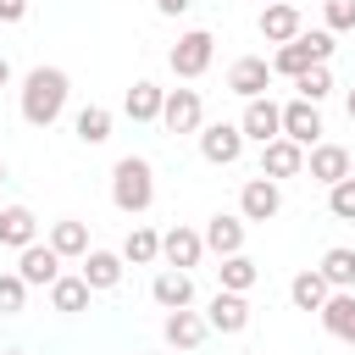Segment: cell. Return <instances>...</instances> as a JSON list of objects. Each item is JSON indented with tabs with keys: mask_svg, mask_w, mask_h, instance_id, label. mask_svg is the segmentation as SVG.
I'll list each match as a JSON object with an SVG mask.
<instances>
[{
	"mask_svg": "<svg viewBox=\"0 0 355 355\" xmlns=\"http://www.w3.org/2000/svg\"><path fill=\"white\" fill-rule=\"evenodd\" d=\"M200 239H205V250H211L216 261H222V255H239V250H244V216L216 211V216L205 222V233H200Z\"/></svg>",
	"mask_w": 355,
	"mask_h": 355,
	"instance_id": "2e32d148",
	"label": "cell"
},
{
	"mask_svg": "<svg viewBox=\"0 0 355 355\" xmlns=\"http://www.w3.org/2000/svg\"><path fill=\"white\" fill-rule=\"evenodd\" d=\"M239 355H261V349H239Z\"/></svg>",
	"mask_w": 355,
	"mask_h": 355,
	"instance_id": "74e56055",
	"label": "cell"
},
{
	"mask_svg": "<svg viewBox=\"0 0 355 355\" xmlns=\"http://www.w3.org/2000/svg\"><path fill=\"white\" fill-rule=\"evenodd\" d=\"M61 261H83L89 255V227L78 222V216H61V222H50V239H44Z\"/></svg>",
	"mask_w": 355,
	"mask_h": 355,
	"instance_id": "ffe728a7",
	"label": "cell"
},
{
	"mask_svg": "<svg viewBox=\"0 0 355 355\" xmlns=\"http://www.w3.org/2000/svg\"><path fill=\"white\" fill-rule=\"evenodd\" d=\"M316 272L327 277V288H355V250H349V244H333Z\"/></svg>",
	"mask_w": 355,
	"mask_h": 355,
	"instance_id": "4316f807",
	"label": "cell"
},
{
	"mask_svg": "<svg viewBox=\"0 0 355 355\" xmlns=\"http://www.w3.org/2000/svg\"><path fill=\"white\" fill-rule=\"evenodd\" d=\"M327 211H333L338 222H355V178H338V183L327 189Z\"/></svg>",
	"mask_w": 355,
	"mask_h": 355,
	"instance_id": "4dcf8cb0",
	"label": "cell"
},
{
	"mask_svg": "<svg viewBox=\"0 0 355 355\" xmlns=\"http://www.w3.org/2000/svg\"><path fill=\"white\" fill-rule=\"evenodd\" d=\"M305 172V150L294 144V139H272V144H261V178H272V183H283V178H300Z\"/></svg>",
	"mask_w": 355,
	"mask_h": 355,
	"instance_id": "8fae6325",
	"label": "cell"
},
{
	"mask_svg": "<svg viewBox=\"0 0 355 355\" xmlns=\"http://www.w3.org/2000/svg\"><path fill=\"white\" fill-rule=\"evenodd\" d=\"M200 155H205L211 166H233V161L244 155L239 122H200Z\"/></svg>",
	"mask_w": 355,
	"mask_h": 355,
	"instance_id": "8992f818",
	"label": "cell"
},
{
	"mask_svg": "<svg viewBox=\"0 0 355 355\" xmlns=\"http://www.w3.org/2000/svg\"><path fill=\"white\" fill-rule=\"evenodd\" d=\"M211 55H216V39H211L205 28H189V33H178V44L166 50V67H172L183 83H194V78L211 67Z\"/></svg>",
	"mask_w": 355,
	"mask_h": 355,
	"instance_id": "3957f363",
	"label": "cell"
},
{
	"mask_svg": "<svg viewBox=\"0 0 355 355\" xmlns=\"http://www.w3.org/2000/svg\"><path fill=\"white\" fill-rule=\"evenodd\" d=\"M67 94H72V78L61 67H33L22 78V122L28 128H50L67 111Z\"/></svg>",
	"mask_w": 355,
	"mask_h": 355,
	"instance_id": "6da1fadb",
	"label": "cell"
},
{
	"mask_svg": "<svg viewBox=\"0 0 355 355\" xmlns=\"http://www.w3.org/2000/svg\"><path fill=\"white\" fill-rule=\"evenodd\" d=\"M72 133H78V144H105L111 139V111L105 105H83L72 116Z\"/></svg>",
	"mask_w": 355,
	"mask_h": 355,
	"instance_id": "83f0119b",
	"label": "cell"
},
{
	"mask_svg": "<svg viewBox=\"0 0 355 355\" xmlns=\"http://www.w3.org/2000/svg\"><path fill=\"white\" fill-rule=\"evenodd\" d=\"M22 300H28V283H22L17 272H0V316H17Z\"/></svg>",
	"mask_w": 355,
	"mask_h": 355,
	"instance_id": "d6a6232c",
	"label": "cell"
},
{
	"mask_svg": "<svg viewBox=\"0 0 355 355\" xmlns=\"http://www.w3.org/2000/svg\"><path fill=\"white\" fill-rule=\"evenodd\" d=\"M322 111L311 105V100H288L283 105V139H294L300 150H311V144H322Z\"/></svg>",
	"mask_w": 355,
	"mask_h": 355,
	"instance_id": "30bf717a",
	"label": "cell"
},
{
	"mask_svg": "<svg viewBox=\"0 0 355 355\" xmlns=\"http://www.w3.org/2000/svg\"><path fill=\"white\" fill-rule=\"evenodd\" d=\"M200 122H205L200 89H166V100H161V128H166V133H200Z\"/></svg>",
	"mask_w": 355,
	"mask_h": 355,
	"instance_id": "277c9868",
	"label": "cell"
},
{
	"mask_svg": "<svg viewBox=\"0 0 355 355\" xmlns=\"http://www.w3.org/2000/svg\"><path fill=\"white\" fill-rule=\"evenodd\" d=\"M266 83H272V61H266V55H239V61L227 67V89H233L239 100L266 94Z\"/></svg>",
	"mask_w": 355,
	"mask_h": 355,
	"instance_id": "4fadbf2b",
	"label": "cell"
},
{
	"mask_svg": "<svg viewBox=\"0 0 355 355\" xmlns=\"http://www.w3.org/2000/svg\"><path fill=\"white\" fill-rule=\"evenodd\" d=\"M6 83H11V61L0 55V89H6Z\"/></svg>",
	"mask_w": 355,
	"mask_h": 355,
	"instance_id": "d590c367",
	"label": "cell"
},
{
	"mask_svg": "<svg viewBox=\"0 0 355 355\" xmlns=\"http://www.w3.org/2000/svg\"><path fill=\"white\" fill-rule=\"evenodd\" d=\"M239 133H244V139H255V144H272V139L283 133V105H277L272 94H255V100H244Z\"/></svg>",
	"mask_w": 355,
	"mask_h": 355,
	"instance_id": "5b68a950",
	"label": "cell"
},
{
	"mask_svg": "<svg viewBox=\"0 0 355 355\" xmlns=\"http://www.w3.org/2000/svg\"><path fill=\"white\" fill-rule=\"evenodd\" d=\"M122 261H128V266H150V261H161V233H155V227H133V233L122 239Z\"/></svg>",
	"mask_w": 355,
	"mask_h": 355,
	"instance_id": "f1b7e54d",
	"label": "cell"
},
{
	"mask_svg": "<svg viewBox=\"0 0 355 355\" xmlns=\"http://www.w3.org/2000/svg\"><path fill=\"white\" fill-rule=\"evenodd\" d=\"M294 89H300V100H311V105H322V100L333 94V72H327V61H316V67H305V72L294 78Z\"/></svg>",
	"mask_w": 355,
	"mask_h": 355,
	"instance_id": "f546056e",
	"label": "cell"
},
{
	"mask_svg": "<svg viewBox=\"0 0 355 355\" xmlns=\"http://www.w3.org/2000/svg\"><path fill=\"white\" fill-rule=\"evenodd\" d=\"M39 239V216L28 211V205H6L0 211V244L6 250H22V244H33Z\"/></svg>",
	"mask_w": 355,
	"mask_h": 355,
	"instance_id": "603a6c76",
	"label": "cell"
},
{
	"mask_svg": "<svg viewBox=\"0 0 355 355\" xmlns=\"http://www.w3.org/2000/svg\"><path fill=\"white\" fill-rule=\"evenodd\" d=\"M0 183H6V161H0Z\"/></svg>",
	"mask_w": 355,
	"mask_h": 355,
	"instance_id": "ab89813d",
	"label": "cell"
},
{
	"mask_svg": "<svg viewBox=\"0 0 355 355\" xmlns=\"http://www.w3.org/2000/svg\"><path fill=\"white\" fill-rule=\"evenodd\" d=\"M111 205L122 216H144L155 205V166L144 155H122L111 166Z\"/></svg>",
	"mask_w": 355,
	"mask_h": 355,
	"instance_id": "7a4b0ae2",
	"label": "cell"
},
{
	"mask_svg": "<svg viewBox=\"0 0 355 355\" xmlns=\"http://www.w3.org/2000/svg\"><path fill=\"white\" fill-rule=\"evenodd\" d=\"M305 172H311L316 183H327V189H333L338 178H349V150L322 139V144H311V150H305Z\"/></svg>",
	"mask_w": 355,
	"mask_h": 355,
	"instance_id": "9a60e30c",
	"label": "cell"
},
{
	"mask_svg": "<svg viewBox=\"0 0 355 355\" xmlns=\"http://www.w3.org/2000/svg\"><path fill=\"white\" fill-rule=\"evenodd\" d=\"M322 327L333 333V338H344V344H355V288H333L327 300H322Z\"/></svg>",
	"mask_w": 355,
	"mask_h": 355,
	"instance_id": "e0dca14e",
	"label": "cell"
},
{
	"mask_svg": "<svg viewBox=\"0 0 355 355\" xmlns=\"http://www.w3.org/2000/svg\"><path fill=\"white\" fill-rule=\"evenodd\" d=\"M17 277H22L28 288H50V283L61 277V255H55L50 244H39V239H33V244H22V250H17Z\"/></svg>",
	"mask_w": 355,
	"mask_h": 355,
	"instance_id": "ba28073f",
	"label": "cell"
},
{
	"mask_svg": "<svg viewBox=\"0 0 355 355\" xmlns=\"http://www.w3.org/2000/svg\"><path fill=\"white\" fill-rule=\"evenodd\" d=\"M89 294H94V288L83 283V272H78V277H67V272H61V277L50 283V305H55L61 316H78V311H89Z\"/></svg>",
	"mask_w": 355,
	"mask_h": 355,
	"instance_id": "d4e9b609",
	"label": "cell"
},
{
	"mask_svg": "<svg viewBox=\"0 0 355 355\" xmlns=\"http://www.w3.org/2000/svg\"><path fill=\"white\" fill-rule=\"evenodd\" d=\"M333 288H327V277L311 266V272H300L294 283H288V300H294V311H322V300H327Z\"/></svg>",
	"mask_w": 355,
	"mask_h": 355,
	"instance_id": "484cf974",
	"label": "cell"
},
{
	"mask_svg": "<svg viewBox=\"0 0 355 355\" xmlns=\"http://www.w3.org/2000/svg\"><path fill=\"white\" fill-rule=\"evenodd\" d=\"M161 333H166V349H172V355H189V349H200V344H205V333H211V322H205L200 311H189V305H178V311H166V322H161Z\"/></svg>",
	"mask_w": 355,
	"mask_h": 355,
	"instance_id": "52a82bcc",
	"label": "cell"
},
{
	"mask_svg": "<svg viewBox=\"0 0 355 355\" xmlns=\"http://www.w3.org/2000/svg\"><path fill=\"white\" fill-rule=\"evenodd\" d=\"M322 28L327 33H349L355 28V0H327L322 6Z\"/></svg>",
	"mask_w": 355,
	"mask_h": 355,
	"instance_id": "1f68e13d",
	"label": "cell"
},
{
	"mask_svg": "<svg viewBox=\"0 0 355 355\" xmlns=\"http://www.w3.org/2000/svg\"><path fill=\"white\" fill-rule=\"evenodd\" d=\"M300 28H305L300 6H288V0H266V11H261V39H266V44H288Z\"/></svg>",
	"mask_w": 355,
	"mask_h": 355,
	"instance_id": "ac0fdd59",
	"label": "cell"
},
{
	"mask_svg": "<svg viewBox=\"0 0 355 355\" xmlns=\"http://www.w3.org/2000/svg\"><path fill=\"white\" fill-rule=\"evenodd\" d=\"M283 211V189L272 183V178H250L244 189H239V216L244 222H272Z\"/></svg>",
	"mask_w": 355,
	"mask_h": 355,
	"instance_id": "9c48e42d",
	"label": "cell"
},
{
	"mask_svg": "<svg viewBox=\"0 0 355 355\" xmlns=\"http://www.w3.org/2000/svg\"><path fill=\"white\" fill-rule=\"evenodd\" d=\"M349 178H355V155H349Z\"/></svg>",
	"mask_w": 355,
	"mask_h": 355,
	"instance_id": "f35d334b",
	"label": "cell"
},
{
	"mask_svg": "<svg viewBox=\"0 0 355 355\" xmlns=\"http://www.w3.org/2000/svg\"><path fill=\"white\" fill-rule=\"evenodd\" d=\"M6 355H22V349H6Z\"/></svg>",
	"mask_w": 355,
	"mask_h": 355,
	"instance_id": "60d3db41",
	"label": "cell"
},
{
	"mask_svg": "<svg viewBox=\"0 0 355 355\" xmlns=\"http://www.w3.org/2000/svg\"><path fill=\"white\" fill-rule=\"evenodd\" d=\"M28 17V0H0V22H22Z\"/></svg>",
	"mask_w": 355,
	"mask_h": 355,
	"instance_id": "836d02e7",
	"label": "cell"
},
{
	"mask_svg": "<svg viewBox=\"0 0 355 355\" xmlns=\"http://www.w3.org/2000/svg\"><path fill=\"white\" fill-rule=\"evenodd\" d=\"M122 250H89L83 255V283L94 288V294H105V288H116L122 283Z\"/></svg>",
	"mask_w": 355,
	"mask_h": 355,
	"instance_id": "d6986e66",
	"label": "cell"
},
{
	"mask_svg": "<svg viewBox=\"0 0 355 355\" xmlns=\"http://www.w3.org/2000/svg\"><path fill=\"white\" fill-rule=\"evenodd\" d=\"M161 100H166V89L150 83V78H139V83L122 94V111H128L133 122H161Z\"/></svg>",
	"mask_w": 355,
	"mask_h": 355,
	"instance_id": "7402d4cb",
	"label": "cell"
},
{
	"mask_svg": "<svg viewBox=\"0 0 355 355\" xmlns=\"http://www.w3.org/2000/svg\"><path fill=\"white\" fill-rule=\"evenodd\" d=\"M200 255H205V239L194 233V227H166L161 233V261L166 266H178V272H189V266H200Z\"/></svg>",
	"mask_w": 355,
	"mask_h": 355,
	"instance_id": "5bb4252c",
	"label": "cell"
},
{
	"mask_svg": "<svg viewBox=\"0 0 355 355\" xmlns=\"http://www.w3.org/2000/svg\"><path fill=\"white\" fill-rule=\"evenodd\" d=\"M189 6H194V0H155V11H161V17H183Z\"/></svg>",
	"mask_w": 355,
	"mask_h": 355,
	"instance_id": "e575fe53",
	"label": "cell"
},
{
	"mask_svg": "<svg viewBox=\"0 0 355 355\" xmlns=\"http://www.w3.org/2000/svg\"><path fill=\"white\" fill-rule=\"evenodd\" d=\"M205 322H211V333H244L250 327V300L233 294V288H216L211 305H205Z\"/></svg>",
	"mask_w": 355,
	"mask_h": 355,
	"instance_id": "7c38bea8",
	"label": "cell"
},
{
	"mask_svg": "<svg viewBox=\"0 0 355 355\" xmlns=\"http://www.w3.org/2000/svg\"><path fill=\"white\" fill-rule=\"evenodd\" d=\"M150 294H155V305H161V311H178V305H194V277H189V272H178V266H166V272H155V283H150Z\"/></svg>",
	"mask_w": 355,
	"mask_h": 355,
	"instance_id": "44dd1931",
	"label": "cell"
},
{
	"mask_svg": "<svg viewBox=\"0 0 355 355\" xmlns=\"http://www.w3.org/2000/svg\"><path fill=\"white\" fill-rule=\"evenodd\" d=\"M344 111H349V122H355V89H349V100H344Z\"/></svg>",
	"mask_w": 355,
	"mask_h": 355,
	"instance_id": "8d00e7d4",
	"label": "cell"
},
{
	"mask_svg": "<svg viewBox=\"0 0 355 355\" xmlns=\"http://www.w3.org/2000/svg\"><path fill=\"white\" fill-rule=\"evenodd\" d=\"M216 283L222 288H233V294H250L255 283H261V266L239 250V255H222V266H216Z\"/></svg>",
	"mask_w": 355,
	"mask_h": 355,
	"instance_id": "cb8c5ba5",
	"label": "cell"
}]
</instances>
